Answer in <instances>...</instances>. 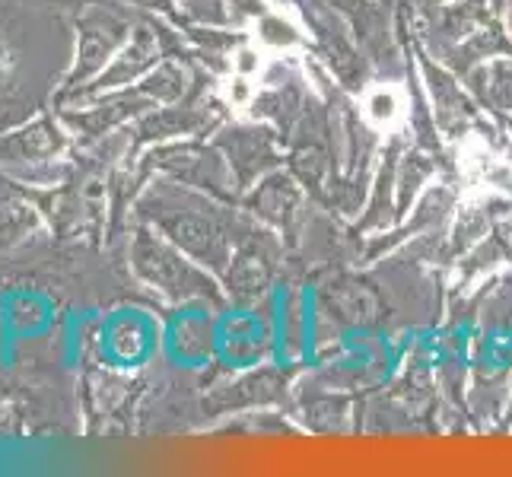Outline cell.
I'll use <instances>...</instances> for the list:
<instances>
[{
  "label": "cell",
  "mask_w": 512,
  "mask_h": 477,
  "mask_svg": "<svg viewBox=\"0 0 512 477\" xmlns=\"http://www.w3.org/2000/svg\"><path fill=\"white\" fill-rule=\"evenodd\" d=\"M325 42H328V61H331V67H334V74L350 83L353 77H357V70H360L357 51H353V45L344 39V35H334V32L325 35ZM350 86H353V83H350Z\"/></svg>",
  "instance_id": "cell-14"
},
{
  "label": "cell",
  "mask_w": 512,
  "mask_h": 477,
  "mask_svg": "<svg viewBox=\"0 0 512 477\" xmlns=\"http://www.w3.org/2000/svg\"><path fill=\"white\" fill-rule=\"evenodd\" d=\"M427 4H436V0H427Z\"/></svg>",
  "instance_id": "cell-18"
},
{
  "label": "cell",
  "mask_w": 512,
  "mask_h": 477,
  "mask_svg": "<svg viewBox=\"0 0 512 477\" xmlns=\"http://www.w3.org/2000/svg\"><path fill=\"white\" fill-rule=\"evenodd\" d=\"M140 214H144L156 233H163L172 245H179L185 255H191L204 268L220 271L226 261V236L214 214H204L198 207H185L179 201L166 198H147L140 201Z\"/></svg>",
  "instance_id": "cell-3"
},
{
  "label": "cell",
  "mask_w": 512,
  "mask_h": 477,
  "mask_svg": "<svg viewBox=\"0 0 512 477\" xmlns=\"http://www.w3.org/2000/svg\"><path fill=\"white\" fill-rule=\"evenodd\" d=\"M280 395V376L264 369V373L255 376H245L242 382L229 385V392H220L214 398V408L217 411H229V408H252V404H264V401H274Z\"/></svg>",
  "instance_id": "cell-9"
},
{
  "label": "cell",
  "mask_w": 512,
  "mask_h": 477,
  "mask_svg": "<svg viewBox=\"0 0 512 477\" xmlns=\"http://www.w3.org/2000/svg\"><path fill=\"white\" fill-rule=\"evenodd\" d=\"M293 207H296V188L290 179H268L255 198V210H261V217H268L274 223H287Z\"/></svg>",
  "instance_id": "cell-11"
},
{
  "label": "cell",
  "mask_w": 512,
  "mask_h": 477,
  "mask_svg": "<svg viewBox=\"0 0 512 477\" xmlns=\"http://www.w3.org/2000/svg\"><path fill=\"white\" fill-rule=\"evenodd\" d=\"M264 284H268V271H264L261 258L242 255V258L233 261V271H229V290H233L239 299L255 296Z\"/></svg>",
  "instance_id": "cell-13"
},
{
  "label": "cell",
  "mask_w": 512,
  "mask_h": 477,
  "mask_svg": "<svg viewBox=\"0 0 512 477\" xmlns=\"http://www.w3.org/2000/svg\"><path fill=\"white\" fill-rule=\"evenodd\" d=\"M474 80L481 83V93L497 109H512V61H497L481 67Z\"/></svg>",
  "instance_id": "cell-12"
},
{
  "label": "cell",
  "mask_w": 512,
  "mask_h": 477,
  "mask_svg": "<svg viewBox=\"0 0 512 477\" xmlns=\"http://www.w3.org/2000/svg\"><path fill=\"white\" fill-rule=\"evenodd\" d=\"M293 166L303 172V179L309 182V185H319V175H322V169H325V153L319 150V147H299L296 153H293Z\"/></svg>",
  "instance_id": "cell-15"
},
{
  "label": "cell",
  "mask_w": 512,
  "mask_h": 477,
  "mask_svg": "<svg viewBox=\"0 0 512 477\" xmlns=\"http://www.w3.org/2000/svg\"><path fill=\"white\" fill-rule=\"evenodd\" d=\"M204 125V115H198L194 109H156V112H144L134 128V140H156V144H163L169 137H179V134H194Z\"/></svg>",
  "instance_id": "cell-8"
},
{
  "label": "cell",
  "mask_w": 512,
  "mask_h": 477,
  "mask_svg": "<svg viewBox=\"0 0 512 477\" xmlns=\"http://www.w3.org/2000/svg\"><path fill=\"white\" fill-rule=\"evenodd\" d=\"M395 109H398V102L392 93H379L369 99V112H373L376 121H388V118H395Z\"/></svg>",
  "instance_id": "cell-16"
},
{
  "label": "cell",
  "mask_w": 512,
  "mask_h": 477,
  "mask_svg": "<svg viewBox=\"0 0 512 477\" xmlns=\"http://www.w3.org/2000/svg\"><path fill=\"white\" fill-rule=\"evenodd\" d=\"M74 137H70L61 115H39L26 125L0 134V175H16L35 166L61 159Z\"/></svg>",
  "instance_id": "cell-4"
},
{
  "label": "cell",
  "mask_w": 512,
  "mask_h": 477,
  "mask_svg": "<svg viewBox=\"0 0 512 477\" xmlns=\"http://www.w3.org/2000/svg\"><path fill=\"white\" fill-rule=\"evenodd\" d=\"M147 169H160L175 182L194 188H220V163L217 156L194 144H163L150 153Z\"/></svg>",
  "instance_id": "cell-6"
},
{
  "label": "cell",
  "mask_w": 512,
  "mask_h": 477,
  "mask_svg": "<svg viewBox=\"0 0 512 477\" xmlns=\"http://www.w3.org/2000/svg\"><path fill=\"white\" fill-rule=\"evenodd\" d=\"M163 58V39L160 32L153 29V23H140L134 26V32L128 35V42L121 45V51L112 58V64L102 70L96 80H90L77 90L70 99H64L61 105H70V102H83V99H93V96H102V93H115V90H128L131 83L144 80L150 70L160 64Z\"/></svg>",
  "instance_id": "cell-5"
},
{
  "label": "cell",
  "mask_w": 512,
  "mask_h": 477,
  "mask_svg": "<svg viewBox=\"0 0 512 477\" xmlns=\"http://www.w3.org/2000/svg\"><path fill=\"white\" fill-rule=\"evenodd\" d=\"M233 137H223L220 144L229 153V163L236 166L239 179L249 182L252 175L258 172V159H268L271 156V144L264 131H229Z\"/></svg>",
  "instance_id": "cell-10"
},
{
  "label": "cell",
  "mask_w": 512,
  "mask_h": 477,
  "mask_svg": "<svg viewBox=\"0 0 512 477\" xmlns=\"http://www.w3.org/2000/svg\"><path fill=\"white\" fill-rule=\"evenodd\" d=\"M48 4H55V7H64V10H83V7H90L93 0H48Z\"/></svg>",
  "instance_id": "cell-17"
},
{
  "label": "cell",
  "mask_w": 512,
  "mask_h": 477,
  "mask_svg": "<svg viewBox=\"0 0 512 477\" xmlns=\"http://www.w3.org/2000/svg\"><path fill=\"white\" fill-rule=\"evenodd\" d=\"M131 32H134V23L121 7L96 4V0L90 7H83L77 13L74 61H70V70H67V77L58 90V102L70 99L90 80H96L102 70L112 64V58L121 51V45L128 42Z\"/></svg>",
  "instance_id": "cell-1"
},
{
  "label": "cell",
  "mask_w": 512,
  "mask_h": 477,
  "mask_svg": "<svg viewBox=\"0 0 512 477\" xmlns=\"http://www.w3.org/2000/svg\"><path fill=\"white\" fill-rule=\"evenodd\" d=\"M0 179L7 185V191L0 194V252H10L39 233L42 210L20 185L10 182L7 175H0Z\"/></svg>",
  "instance_id": "cell-7"
},
{
  "label": "cell",
  "mask_w": 512,
  "mask_h": 477,
  "mask_svg": "<svg viewBox=\"0 0 512 477\" xmlns=\"http://www.w3.org/2000/svg\"><path fill=\"white\" fill-rule=\"evenodd\" d=\"M131 264L140 280H147L153 290H160L169 299H194L217 293L214 280L198 268V261L185 255L179 245H172L163 233H153L147 226L134 233Z\"/></svg>",
  "instance_id": "cell-2"
}]
</instances>
